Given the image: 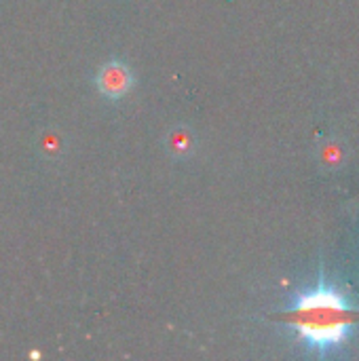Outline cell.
<instances>
[{
    "label": "cell",
    "instance_id": "1",
    "mask_svg": "<svg viewBox=\"0 0 359 361\" xmlns=\"http://www.w3.org/2000/svg\"><path fill=\"white\" fill-rule=\"evenodd\" d=\"M286 326L317 357L339 353L358 332L359 307L324 271L315 286L296 294L286 309Z\"/></svg>",
    "mask_w": 359,
    "mask_h": 361
},
{
    "label": "cell",
    "instance_id": "2",
    "mask_svg": "<svg viewBox=\"0 0 359 361\" xmlns=\"http://www.w3.org/2000/svg\"><path fill=\"white\" fill-rule=\"evenodd\" d=\"M95 82H97V89H99L106 97L118 99V97H123V95L131 89V85H133V74H131V70L127 68V63H123V61H108V63H104L102 70L97 72Z\"/></svg>",
    "mask_w": 359,
    "mask_h": 361
},
{
    "label": "cell",
    "instance_id": "3",
    "mask_svg": "<svg viewBox=\"0 0 359 361\" xmlns=\"http://www.w3.org/2000/svg\"><path fill=\"white\" fill-rule=\"evenodd\" d=\"M169 146H171V152H174V154L184 157V154H188V152H190L193 142H190V135H188L184 129H178V131H174V133H171V137H169Z\"/></svg>",
    "mask_w": 359,
    "mask_h": 361
},
{
    "label": "cell",
    "instance_id": "4",
    "mask_svg": "<svg viewBox=\"0 0 359 361\" xmlns=\"http://www.w3.org/2000/svg\"><path fill=\"white\" fill-rule=\"evenodd\" d=\"M320 159L322 163H326L328 167H336L345 161V154H343V148L339 146V142H328L322 152H320Z\"/></svg>",
    "mask_w": 359,
    "mask_h": 361
}]
</instances>
